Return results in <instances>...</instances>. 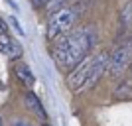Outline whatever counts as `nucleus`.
I'll return each mask as SVG.
<instances>
[{
	"label": "nucleus",
	"mask_w": 132,
	"mask_h": 126,
	"mask_svg": "<svg viewBox=\"0 0 132 126\" xmlns=\"http://www.w3.org/2000/svg\"><path fill=\"white\" fill-rule=\"evenodd\" d=\"M0 53L8 55L10 59H20L22 53H24V49H22V45L18 44L12 36L2 33V36H0Z\"/></svg>",
	"instance_id": "423d86ee"
},
{
	"label": "nucleus",
	"mask_w": 132,
	"mask_h": 126,
	"mask_svg": "<svg viewBox=\"0 0 132 126\" xmlns=\"http://www.w3.org/2000/svg\"><path fill=\"white\" fill-rule=\"evenodd\" d=\"M32 2V6L36 8V10H42V8H47V6L51 4V0H30Z\"/></svg>",
	"instance_id": "9b49d317"
},
{
	"label": "nucleus",
	"mask_w": 132,
	"mask_h": 126,
	"mask_svg": "<svg viewBox=\"0 0 132 126\" xmlns=\"http://www.w3.org/2000/svg\"><path fill=\"white\" fill-rule=\"evenodd\" d=\"M120 22L122 26H132V0L128 4L122 6V12H120Z\"/></svg>",
	"instance_id": "1a4fd4ad"
},
{
	"label": "nucleus",
	"mask_w": 132,
	"mask_h": 126,
	"mask_svg": "<svg viewBox=\"0 0 132 126\" xmlns=\"http://www.w3.org/2000/svg\"><path fill=\"white\" fill-rule=\"evenodd\" d=\"M81 4H69L65 6V8H61V10L53 12L50 16V20H47V30H45V38H47V41H57L59 38H63V36H67V33L73 32V26L77 24L79 16H81Z\"/></svg>",
	"instance_id": "f03ea898"
},
{
	"label": "nucleus",
	"mask_w": 132,
	"mask_h": 126,
	"mask_svg": "<svg viewBox=\"0 0 132 126\" xmlns=\"http://www.w3.org/2000/svg\"><path fill=\"white\" fill-rule=\"evenodd\" d=\"M14 73H16L18 81L22 83L24 87H34V83H36V77H34L32 69H30V65H26V63H16L14 65Z\"/></svg>",
	"instance_id": "0eeeda50"
},
{
	"label": "nucleus",
	"mask_w": 132,
	"mask_h": 126,
	"mask_svg": "<svg viewBox=\"0 0 132 126\" xmlns=\"http://www.w3.org/2000/svg\"><path fill=\"white\" fill-rule=\"evenodd\" d=\"M39 126H50V124H47V122H44V124H39Z\"/></svg>",
	"instance_id": "4468645a"
},
{
	"label": "nucleus",
	"mask_w": 132,
	"mask_h": 126,
	"mask_svg": "<svg viewBox=\"0 0 132 126\" xmlns=\"http://www.w3.org/2000/svg\"><path fill=\"white\" fill-rule=\"evenodd\" d=\"M0 126H4V124H2V118H0Z\"/></svg>",
	"instance_id": "2eb2a0df"
},
{
	"label": "nucleus",
	"mask_w": 132,
	"mask_h": 126,
	"mask_svg": "<svg viewBox=\"0 0 132 126\" xmlns=\"http://www.w3.org/2000/svg\"><path fill=\"white\" fill-rule=\"evenodd\" d=\"M12 126H32L28 120H24V118H14L12 120Z\"/></svg>",
	"instance_id": "f8f14e48"
},
{
	"label": "nucleus",
	"mask_w": 132,
	"mask_h": 126,
	"mask_svg": "<svg viewBox=\"0 0 132 126\" xmlns=\"http://www.w3.org/2000/svg\"><path fill=\"white\" fill-rule=\"evenodd\" d=\"M22 103H24V106H26L30 112H32L36 118H38L42 124L44 122H47V112H45V108H44V104H42V100L36 97V95L32 93V91H28V93H24V97H22Z\"/></svg>",
	"instance_id": "39448f33"
},
{
	"label": "nucleus",
	"mask_w": 132,
	"mask_h": 126,
	"mask_svg": "<svg viewBox=\"0 0 132 126\" xmlns=\"http://www.w3.org/2000/svg\"><path fill=\"white\" fill-rule=\"evenodd\" d=\"M128 65H132V36L126 38L122 44H118L116 49L110 53L109 71H110V75L118 77Z\"/></svg>",
	"instance_id": "7ed1b4c3"
},
{
	"label": "nucleus",
	"mask_w": 132,
	"mask_h": 126,
	"mask_svg": "<svg viewBox=\"0 0 132 126\" xmlns=\"http://www.w3.org/2000/svg\"><path fill=\"white\" fill-rule=\"evenodd\" d=\"M97 44V30L93 26H81L51 44V59L61 69H75L83 59H87Z\"/></svg>",
	"instance_id": "f257e3e1"
},
{
	"label": "nucleus",
	"mask_w": 132,
	"mask_h": 126,
	"mask_svg": "<svg viewBox=\"0 0 132 126\" xmlns=\"http://www.w3.org/2000/svg\"><path fill=\"white\" fill-rule=\"evenodd\" d=\"M69 0H51V4L47 6V10L53 14V12H57V10H61V8H65V6H69L67 4Z\"/></svg>",
	"instance_id": "9d476101"
},
{
	"label": "nucleus",
	"mask_w": 132,
	"mask_h": 126,
	"mask_svg": "<svg viewBox=\"0 0 132 126\" xmlns=\"http://www.w3.org/2000/svg\"><path fill=\"white\" fill-rule=\"evenodd\" d=\"M91 67H93V55H89L87 59H83L75 69L69 71V75H67V87L71 89L73 93H81V91L87 89Z\"/></svg>",
	"instance_id": "20e7f679"
},
{
	"label": "nucleus",
	"mask_w": 132,
	"mask_h": 126,
	"mask_svg": "<svg viewBox=\"0 0 132 126\" xmlns=\"http://www.w3.org/2000/svg\"><path fill=\"white\" fill-rule=\"evenodd\" d=\"M2 33H8V26H6L4 20L0 18V36H2Z\"/></svg>",
	"instance_id": "ddd939ff"
},
{
	"label": "nucleus",
	"mask_w": 132,
	"mask_h": 126,
	"mask_svg": "<svg viewBox=\"0 0 132 126\" xmlns=\"http://www.w3.org/2000/svg\"><path fill=\"white\" fill-rule=\"evenodd\" d=\"M130 71H132V65H130Z\"/></svg>",
	"instance_id": "dca6fc26"
},
{
	"label": "nucleus",
	"mask_w": 132,
	"mask_h": 126,
	"mask_svg": "<svg viewBox=\"0 0 132 126\" xmlns=\"http://www.w3.org/2000/svg\"><path fill=\"white\" fill-rule=\"evenodd\" d=\"M116 100H122V99H132V81L124 79V81L118 83V87L114 89V93H112Z\"/></svg>",
	"instance_id": "6e6552de"
}]
</instances>
